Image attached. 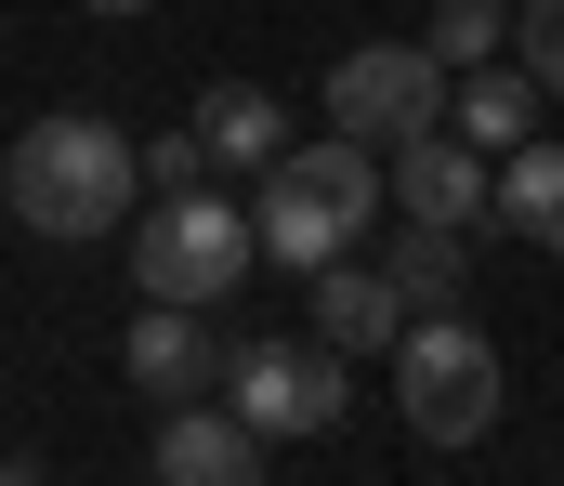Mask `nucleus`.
<instances>
[{"label": "nucleus", "mask_w": 564, "mask_h": 486, "mask_svg": "<svg viewBox=\"0 0 564 486\" xmlns=\"http://www.w3.org/2000/svg\"><path fill=\"white\" fill-rule=\"evenodd\" d=\"M394 408L421 447H486L499 434V342L473 316H408L394 342Z\"/></svg>", "instance_id": "obj_3"}, {"label": "nucleus", "mask_w": 564, "mask_h": 486, "mask_svg": "<svg viewBox=\"0 0 564 486\" xmlns=\"http://www.w3.org/2000/svg\"><path fill=\"white\" fill-rule=\"evenodd\" d=\"M224 408L276 447V434H341L355 381H341V355H315V342H237V355H224Z\"/></svg>", "instance_id": "obj_6"}, {"label": "nucleus", "mask_w": 564, "mask_h": 486, "mask_svg": "<svg viewBox=\"0 0 564 486\" xmlns=\"http://www.w3.org/2000/svg\"><path fill=\"white\" fill-rule=\"evenodd\" d=\"M119 368H132L158 408H197L210 395V328H197V303H144L132 342H119Z\"/></svg>", "instance_id": "obj_10"}, {"label": "nucleus", "mask_w": 564, "mask_h": 486, "mask_svg": "<svg viewBox=\"0 0 564 486\" xmlns=\"http://www.w3.org/2000/svg\"><path fill=\"white\" fill-rule=\"evenodd\" d=\"M486 197H499V171H486V145H446V132H421V145H394V210L408 224H486Z\"/></svg>", "instance_id": "obj_7"}, {"label": "nucleus", "mask_w": 564, "mask_h": 486, "mask_svg": "<svg viewBox=\"0 0 564 486\" xmlns=\"http://www.w3.org/2000/svg\"><path fill=\"white\" fill-rule=\"evenodd\" d=\"M539 106H552V93L499 53V66H473V79H459V106H446V119H459V145H525V132H539Z\"/></svg>", "instance_id": "obj_13"}, {"label": "nucleus", "mask_w": 564, "mask_h": 486, "mask_svg": "<svg viewBox=\"0 0 564 486\" xmlns=\"http://www.w3.org/2000/svg\"><path fill=\"white\" fill-rule=\"evenodd\" d=\"M144 197V132L119 119H26L13 132V159H0V210L26 224V237H66V250H93V237H119Z\"/></svg>", "instance_id": "obj_1"}, {"label": "nucleus", "mask_w": 564, "mask_h": 486, "mask_svg": "<svg viewBox=\"0 0 564 486\" xmlns=\"http://www.w3.org/2000/svg\"><path fill=\"white\" fill-rule=\"evenodd\" d=\"M210 184V132H158L144 145V197H197Z\"/></svg>", "instance_id": "obj_17"}, {"label": "nucleus", "mask_w": 564, "mask_h": 486, "mask_svg": "<svg viewBox=\"0 0 564 486\" xmlns=\"http://www.w3.org/2000/svg\"><path fill=\"white\" fill-rule=\"evenodd\" d=\"M512 53V13L499 0H433V66L446 79H473V66H499Z\"/></svg>", "instance_id": "obj_15"}, {"label": "nucleus", "mask_w": 564, "mask_h": 486, "mask_svg": "<svg viewBox=\"0 0 564 486\" xmlns=\"http://www.w3.org/2000/svg\"><path fill=\"white\" fill-rule=\"evenodd\" d=\"M394 197V171H381V145H355V132H328V145H289L276 171H263V210H250V237L276 250V263H341L355 237H368V210Z\"/></svg>", "instance_id": "obj_2"}, {"label": "nucleus", "mask_w": 564, "mask_h": 486, "mask_svg": "<svg viewBox=\"0 0 564 486\" xmlns=\"http://www.w3.org/2000/svg\"><path fill=\"white\" fill-rule=\"evenodd\" d=\"M315 342H328V355H394V342H408L394 263H315Z\"/></svg>", "instance_id": "obj_8"}, {"label": "nucleus", "mask_w": 564, "mask_h": 486, "mask_svg": "<svg viewBox=\"0 0 564 486\" xmlns=\"http://www.w3.org/2000/svg\"><path fill=\"white\" fill-rule=\"evenodd\" d=\"M394 290H408V316H459V290H473V237H459V224H408Z\"/></svg>", "instance_id": "obj_14"}, {"label": "nucleus", "mask_w": 564, "mask_h": 486, "mask_svg": "<svg viewBox=\"0 0 564 486\" xmlns=\"http://www.w3.org/2000/svg\"><path fill=\"white\" fill-rule=\"evenodd\" d=\"M250 250H263V237H250V224H237L210 184H197V197H158V210L132 224V277H144V303H197V316H210V303L250 277Z\"/></svg>", "instance_id": "obj_4"}, {"label": "nucleus", "mask_w": 564, "mask_h": 486, "mask_svg": "<svg viewBox=\"0 0 564 486\" xmlns=\"http://www.w3.org/2000/svg\"><path fill=\"white\" fill-rule=\"evenodd\" d=\"M446 106H459V79L433 66V40H368L328 66V132H355V145H421V132H446Z\"/></svg>", "instance_id": "obj_5"}, {"label": "nucleus", "mask_w": 564, "mask_h": 486, "mask_svg": "<svg viewBox=\"0 0 564 486\" xmlns=\"http://www.w3.org/2000/svg\"><path fill=\"white\" fill-rule=\"evenodd\" d=\"M158 486H263V434L237 421V408H171L158 421Z\"/></svg>", "instance_id": "obj_9"}, {"label": "nucleus", "mask_w": 564, "mask_h": 486, "mask_svg": "<svg viewBox=\"0 0 564 486\" xmlns=\"http://www.w3.org/2000/svg\"><path fill=\"white\" fill-rule=\"evenodd\" d=\"M512 66H525L539 93H564V0H525V13H512Z\"/></svg>", "instance_id": "obj_16"}, {"label": "nucleus", "mask_w": 564, "mask_h": 486, "mask_svg": "<svg viewBox=\"0 0 564 486\" xmlns=\"http://www.w3.org/2000/svg\"><path fill=\"white\" fill-rule=\"evenodd\" d=\"M486 224L564 263V145H539V132H525V145L499 159V197H486Z\"/></svg>", "instance_id": "obj_11"}, {"label": "nucleus", "mask_w": 564, "mask_h": 486, "mask_svg": "<svg viewBox=\"0 0 564 486\" xmlns=\"http://www.w3.org/2000/svg\"><path fill=\"white\" fill-rule=\"evenodd\" d=\"M79 13H144V0H79Z\"/></svg>", "instance_id": "obj_18"}, {"label": "nucleus", "mask_w": 564, "mask_h": 486, "mask_svg": "<svg viewBox=\"0 0 564 486\" xmlns=\"http://www.w3.org/2000/svg\"><path fill=\"white\" fill-rule=\"evenodd\" d=\"M197 132H210V171H276L289 159V106L263 93V79H210Z\"/></svg>", "instance_id": "obj_12"}]
</instances>
